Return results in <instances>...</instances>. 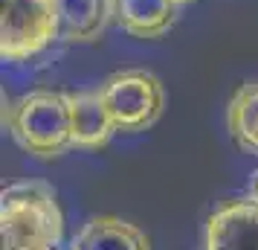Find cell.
<instances>
[{"instance_id":"7c38bea8","label":"cell","mask_w":258,"mask_h":250,"mask_svg":"<svg viewBox=\"0 0 258 250\" xmlns=\"http://www.w3.org/2000/svg\"><path fill=\"white\" fill-rule=\"evenodd\" d=\"M177 6H188V3H195V0H174Z\"/></svg>"},{"instance_id":"277c9868","label":"cell","mask_w":258,"mask_h":250,"mask_svg":"<svg viewBox=\"0 0 258 250\" xmlns=\"http://www.w3.org/2000/svg\"><path fill=\"white\" fill-rule=\"evenodd\" d=\"M119 134L148 131L165 108V87L151 70H119L99 84Z\"/></svg>"},{"instance_id":"9c48e42d","label":"cell","mask_w":258,"mask_h":250,"mask_svg":"<svg viewBox=\"0 0 258 250\" xmlns=\"http://www.w3.org/2000/svg\"><path fill=\"white\" fill-rule=\"evenodd\" d=\"M174 0H116V26L131 38L157 41L177 24Z\"/></svg>"},{"instance_id":"ba28073f","label":"cell","mask_w":258,"mask_h":250,"mask_svg":"<svg viewBox=\"0 0 258 250\" xmlns=\"http://www.w3.org/2000/svg\"><path fill=\"white\" fill-rule=\"evenodd\" d=\"M70 250H151V241L119 215H96L73 236Z\"/></svg>"},{"instance_id":"3957f363","label":"cell","mask_w":258,"mask_h":250,"mask_svg":"<svg viewBox=\"0 0 258 250\" xmlns=\"http://www.w3.org/2000/svg\"><path fill=\"white\" fill-rule=\"evenodd\" d=\"M61 41V0H0V56L24 64Z\"/></svg>"},{"instance_id":"8992f818","label":"cell","mask_w":258,"mask_h":250,"mask_svg":"<svg viewBox=\"0 0 258 250\" xmlns=\"http://www.w3.org/2000/svg\"><path fill=\"white\" fill-rule=\"evenodd\" d=\"M70 119H73V148L99 152L113 140V134H119L99 90H73Z\"/></svg>"},{"instance_id":"52a82bcc","label":"cell","mask_w":258,"mask_h":250,"mask_svg":"<svg viewBox=\"0 0 258 250\" xmlns=\"http://www.w3.org/2000/svg\"><path fill=\"white\" fill-rule=\"evenodd\" d=\"M116 24V0H61V44H96Z\"/></svg>"},{"instance_id":"5b68a950","label":"cell","mask_w":258,"mask_h":250,"mask_svg":"<svg viewBox=\"0 0 258 250\" xmlns=\"http://www.w3.org/2000/svg\"><path fill=\"white\" fill-rule=\"evenodd\" d=\"M203 250H258V201L252 195L221 204L209 215Z\"/></svg>"},{"instance_id":"30bf717a","label":"cell","mask_w":258,"mask_h":250,"mask_svg":"<svg viewBox=\"0 0 258 250\" xmlns=\"http://www.w3.org/2000/svg\"><path fill=\"white\" fill-rule=\"evenodd\" d=\"M226 128L232 143L258 157V82H244L226 105Z\"/></svg>"},{"instance_id":"8fae6325","label":"cell","mask_w":258,"mask_h":250,"mask_svg":"<svg viewBox=\"0 0 258 250\" xmlns=\"http://www.w3.org/2000/svg\"><path fill=\"white\" fill-rule=\"evenodd\" d=\"M249 195L258 201V169L252 172V180H249Z\"/></svg>"},{"instance_id":"7a4b0ae2","label":"cell","mask_w":258,"mask_h":250,"mask_svg":"<svg viewBox=\"0 0 258 250\" xmlns=\"http://www.w3.org/2000/svg\"><path fill=\"white\" fill-rule=\"evenodd\" d=\"M3 119L15 143L38 160H55L73 148L70 90H29L6 108Z\"/></svg>"},{"instance_id":"6da1fadb","label":"cell","mask_w":258,"mask_h":250,"mask_svg":"<svg viewBox=\"0 0 258 250\" xmlns=\"http://www.w3.org/2000/svg\"><path fill=\"white\" fill-rule=\"evenodd\" d=\"M64 215L58 198L44 180H21L0 192L3 250H58Z\"/></svg>"}]
</instances>
